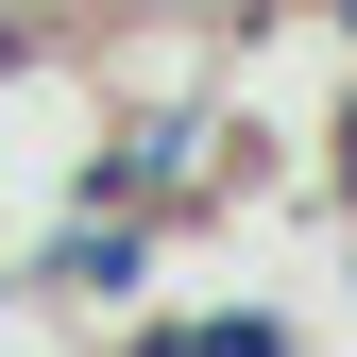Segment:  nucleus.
<instances>
[{"mask_svg":"<svg viewBox=\"0 0 357 357\" xmlns=\"http://www.w3.org/2000/svg\"><path fill=\"white\" fill-rule=\"evenodd\" d=\"M137 357H306L289 306H204V324H137Z\"/></svg>","mask_w":357,"mask_h":357,"instance_id":"2","label":"nucleus"},{"mask_svg":"<svg viewBox=\"0 0 357 357\" xmlns=\"http://www.w3.org/2000/svg\"><path fill=\"white\" fill-rule=\"evenodd\" d=\"M153 238H170V221H137V204H68L52 289H68V306H137V289H153Z\"/></svg>","mask_w":357,"mask_h":357,"instance_id":"1","label":"nucleus"},{"mask_svg":"<svg viewBox=\"0 0 357 357\" xmlns=\"http://www.w3.org/2000/svg\"><path fill=\"white\" fill-rule=\"evenodd\" d=\"M324 188H340V204H357V102H340V137H324Z\"/></svg>","mask_w":357,"mask_h":357,"instance_id":"3","label":"nucleus"}]
</instances>
